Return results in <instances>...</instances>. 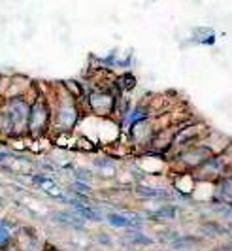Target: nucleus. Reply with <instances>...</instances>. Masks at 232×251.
<instances>
[{"label": "nucleus", "mask_w": 232, "mask_h": 251, "mask_svg": "<svg viewBox=\"0 0 232 251\" xmlns=\"http://www.w3.org/2000/svg\"><path fill=\"white\" fill-rule=\"evenodd\" d=\"M194 40H196L198 44H213L215 34H213L211 28H196V30H194Z\"/></svg>", "instance_id": "17"}, {"label": "nucleus", "mask_w": 232, "mask_h": 251, "mask_svg": "<svg viewBox=\"0 0 232 251\" xmlns=\"http://www.w3.org/2000/svg\"><path fill=\"white\" fill-rule=\"evenodd\" d=\"M15 155L13 153H8V151H0V164H12Z\"/></svg>", "instance_id": "18"}, {"label": "nucleus", "mask_w": 232, "mask_h": 251, "mask_svg": "<svg viewBox=\"0 0 232 251\" xmlns=\"http://www.w3.org/2000/svg\"><path fill=\"white\" fill-rule=\"evenodd\" d=\"M51 128V106L47 95L40 89L38 95L30 100V115H28V138L42 140L49 134Z\"/></svg>", "instance_id": "3"}, {"label": "nucleus", "mask_w": 232, "mask_h": 251, "mask_svg": "<svg viewBox=\"0 0 232 251\" xmlns=\"http://www.w3.org/2000/svg\"><path fill=\"white\" fill-rule=\"evenodd\" d=\"M0 75H2V74H0Z\"/></svg>", "instance_id": "21"}, {"label": "nucleus", "mask_w": 232, "mask_h": 251, "mask_svg": "<svg viewBox=\"0 0 232 251\" xmlns=\"http://www.w3.org/2000/svg\"><path fill=\"white\" fill-rule=\"evenodd\" d=\"M49 99L51 106V128L49 134L63 136L72 134L76 126L81 121V106L77 102V97H74L65 83L49 85L47 91H44Z\"/></svg>", "instance_id": "1"}, {"label": "nucleus", "mask_w": 232, "mask_h": 251, "mask_svg": "<svg viewBox=\"0 0 232 251\" xmlns=\"http://www.w3.org/2000/svg\"><path fill=\"white\" fill-rule=\"evenodd\" d=\"M91 166H93V172H94L96 176L114 177V176L119 174V163H117V157L110 155V153H104V155H96V157H93Z\"/></svg>", "instance_id": "11"}, {"label": "nucleus", "mask_w": 232, "mask_h": 251, "mask_svg": "<svg viewBox=\"0 0 232 251\" xmlns=\"http://www.w3.org/2000/svg\"><path fill=\"white\" fill-rule=\"evenodd\" d=\"M127 234L121 238V242H125L127 246H132V248H149L153 246L155 240L151 236H147L145 232H142V228H130V230H125Z\"/></svg>", "instance_id": "14"}, {"label": "nucleus", "mask_w": 232, "mask_h": 251, "mask_svg": "<svg viewBox=\"0 0 232 251\" xmlns=\"http://www.w3.org/2000/svg\"><path fill=\"white\" fill-rule=\"evenodd\" d=\"M10 251H19V250H17V248H15V246H12V248H10Z\"/></svg>", "instance_id": "20"}, {"label": "nucleus", "mask_w": 232, "mask_h": 251, "mask_svg": "<svg viewBox=\"0 0 232 251\" xmlns=\"http://www.w3.org/2000/svg\"><path fill=\"white\" fill-rule=\"evenodd\" d=\"M70 187L72 191H76L79 195H85V197H93V183H87V181H81V179H76V177H72L70 179Z\"/></svg>", "instance_id": "16"}, {"label": "nucleus", "mask_w": 232, "mask_h": 251, "mask_svg": "<svg viewBox=\"0 0 232 251\" xmlns=\"http://www.w3.org/2000/svg\"><path fill=\"white\" fill-rule=\"evenodd\" d=\"M208 130H209V128H208L204 123H200V121H196V123L185 121L183 125H180L178 132H176V136H174L172 150L168 151V157L176 155L178 151L185 150V148H191V146L200 144V142L204 140V136L208 134Z\"/></svg>", "instance_id": "6"}, {"label": "nucleus", "mask_w": 232, "mask_h": 251, "mask_svg": "<svg viewBox=\"0 0 232 251\" xmlns=\"http://www.w3.org/2000/svg\"><path fill=\"white\" fill-rule=\"evenodd\" d=\"M51 221L61 225L63 228H68V230H81L85 226V221L79 219L74 212L70 210H63V212H53L51 214Z\"/></svg>", "instance_id": "12"}, {"label": "nucleus", "mask_w": 232, "mask_h": 251, "mask_svg": "<svg viewBox=\"0 0 232 251\" xmlns=\"http://www.w3.org/2000/svg\"><path fill=\"white\" fill-rule=\"evenodd\" d=\"M213 153L208 150V146H204L202 142L200 144H196V146H191V148H185V150L178 151L176 155H172L170 157V164L181 172V170H185V172H194L200 164L208 161L209 157H211Z\"/></svg>", "instance_id": "5"}, {"label": "nucleus", "mask_w": 232, "mask_h": 251, "mask_svg": "<svg viewBox=\"0 0 232 251\" xmlns=\"http://www.w3.org/2000/svg\"><path fill=\"white\" fill-rule=\"evenodd\" d=\"M151 117H155V113H153V110H151V104H149V102L142 100V102H138V104H132L129 108V112L119 119L121 132H123V134H129L132 126L142 123L145 119H151Z\"/></svg>", "instance_id": "7"}, {"label": "nucleus", "mask_w": 232, "mask_h": 251, "mask_svg": "<svg viewBox=\"0 0 232 251\" xmlns=\"http://www.w3.org/2000/svg\"><path fill=\"white\" fill-rule=\"evenodd\" d=\"M121 97V91L117 89L114 83V87H93L87 93V113H93L96 117H116V108L117 100Z\"/></svg>", "instance_id": "4"}, {"label": "nucleus", "mask_w": 232, "mask_h": 251, "mask_svg": "<svg viewBox=\"0 0 232 251\" xmlns=\"http://www.w3.org/2000/svg\"><path fill=\"white\" fill-rule=\"evenodd\" d=\"M46 251H65V250H59V248H47Z\"/></svg>", "instance_id": "19"}, {"label": "nucleus", "mask_w": 232, "mask_h": 251, "mask_svg": "<svg viewBox=\"0 0 232 251\" xmlns=\"http://www.w3.org/2000/svg\"><path fill=\"white\" fill-rule=\"evenodd\" d=\"M147 219L151 221H159V223H172L178 219L180 215V206L176 202H155L151 210L143 212Z\"/></svg>", "instance_id": "8"}, {"label": "nucleus", "mask_w": 232, "mask_h": 251, "mask_svg": "<svg viewBox=\"0 0 232 251\" xmlns=\"http://www.w3.org/2000/svg\"><path fill=\"white\" fill-rule=\"evenodd\" d=\"M28 181L34 185V187L42 191L44 195L51 197V199H57V201H63L65 199V189L59 185V181H55L51 176L47 174H30L28 176Z\"/></svg>", "instance_id": "9"}, {"label": "nucleus", "mask_w": 232, "mask_h": 251, "mask_svg": "<svg viewBox=\"0 0 232 251\" xmlns=\"http://www.w3.org/2000/svg\"><path fill=\"white\" fill-rule=\"evenodd\" d=\"M28 115H30L28 97H13L0 100V138H28Z\"/></svg>", "instance_id": "2"}, {"label": "nucleus", "mask_w": 232, "mask_h": 251, "mask_svg": "<svg viewBox=\"0 0 232 251\" xmlns=\"http://www.w3.org/2000/svg\"><path fill=\"white\" fill-rule=\"evenodd\" d=\"M19 226L13 225L8 219H0V251H10V248L15 242V234H17Z\"/></svg>", "instance_id": "13"}, {"label": "nucleus", "mask_w": 232, "mask_h": 251, "mask_svg": "<svg viewBox=\"0 0 232 251\" xmlns=\"http://www.w3.org/2000/svg\"><path fill=\"white\" fill-rule=\"evenodd\" d=\"M13 246L19 251H46L47 250L46 242L40 238L36 232H32L30 228H23V226H19V230H17V234H15Z\"/></svg>", "instance_id": "10"}, {"label": "nucleus", "mask_w": 232, "mask_h": 251, "mask_svg": "<svg viewBox=\"0 0 232 251\" xmlns=\"http://www.w3.org/2000/svg\"><path fill=\"white\" fill-rule=\"evenodd\" d=\"M116 85L121 93H127V91H132V89L136 87V79H134V75L132 74L125 72V74L119 75V77L116 79Z\"/></svg>", "instance_id": "15"}]
</instances>
